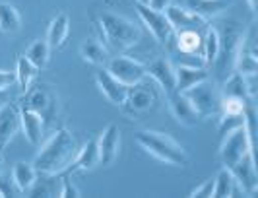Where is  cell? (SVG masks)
<instances>
[{
	"label": "cell",
	"instance_id": "cell-1",
	"mask_svg": "<svg viewBox=\"0 0 258 198\" xmlns=\"http://www.w3.org/2000/svg\"><path fill=\"white\" fill-rule=\"evenodd\" d=\"M220 158L225 169H229L239 188L246 194H256L258 175L254 165V140L245 126L227 132L220 146Z\"/></svg>",
	"mask_w": 258,
	"mask_h": 198
},
{
	"label": "cell",
	"instance_id": "cell-2",
	"mask_svg": "<svg viewBox=\"0 0 258 198\" xmlns=\"http://www.w3.org/2000/svg\"><path fill=\"white\" fill-rule=\"evenodd\" d=\"M78 154L76 138L66 128H58L51 138L41 146L35 156L33 167L37 173H64Z\"/></svg>",
	"mask_w": 258,
	"mask_h": 198
},
{
	"label": "cell",
	"instance_id": "cell-3",
	"mask_svg": "<svg viewBox=\"0 0 258 198\" xmlns=\"http://www.w3.org/2000/svg\"><path fill=\"white\" fill-rule=\"evenodd\" d=\"M136 142L144 148V152H148L150 156L157 158L159 161H165L169 165L175 167H186L188 165V154L175 138H171L169 134L155 130H140L136 134Z\"/></svg>",
	"mask_w": 258,
	"mask_h": 198
},
{
	"label": "cell",
	"instance_id": "cell-4",
	"mask_svg": "<svg viewBox=\"0 0 258 198\" xmlns=\"http://www.w3.org/2000/svg\"><path fill=\"white\" fill-rule=\"evenodd\" d=\"M101 33L105 43L115 51H126L132 49L140 41V29L134 26L124 16H118L113 12H103L99 18Z\"/></svg>",
	"mask_w": 258,
	"mask_h": 198
},
{
	"label": "cell",
	"instance_id": "cell-5",
	"mask_svg": "<svg viewBox=\"0 0 258 198\" xmlns=\"http://www.w3.org/2000/svg\"><path fill=\"white\" fill-rule=\"evenodd\" d=\"M107 70L118 82H122L128 88L140 86L144 80L148 78V68H146V64L134 60V58H128V56H115V58L107 60Z\"/></svg>",
	"mask_w": 258,
	"mask_h": 198
},
{
	"label": "cell",
	"instance_id": "cell-6",
	"mask_svg": "<svg viewBox=\"0 0 258 198\" xmlns=\"http://www.w3.org/2000/svg\"><path fill=\"white\" fill-rule=\"evenodd\" d=\"M184 95L192 103L194 111L200 115V119L214 115L220 109V97H218V92H216L214 84L210 82V78L196 84L188 92H184Z\"/></svg>",
	"mask_w": 258,
	"mask_h": 198
},
{
	"label": "cell",
	"instance_id": "cell-7",
	"mask_svg": "<svg viewBox=\"0 0 258 198\" xmlns=\"http://www.w3.org/2000/svg\"><path fill=\"white\" fill-rule=\"evenodd\" d=\"M136 12L140 16L144 26L148 27V31L155 37V41L161 43V45H169V41L173 39L175 31H173V27L169 24L165 12L154 10L148 4H138V2H136Z\"/></svg>",
	"mask_w": 258,
	"mask_h": 198
},
{
	"label": "cell",
	"instance_id": "cell-8",
	"mask_svg": "<svg viewBox=\"0 0 258 198\" xmlns=\"http://www.w3.org/2000/svg\"><path fill=\"white\" fill-rule=\"evenodd\" d=\"M95 82H97L99 92L103 93L113 105H124V103H126L130 88L124 86L122 82H118L107 68H101V70L95 74Z\"/></svg>",
	"mask_w": 258,
	"mask_h": 198
},
{
	"label": "cell",
	"instance_id": "cell-9",
	"mask_svg": "<svg viewBox=\"0 0 258 198\" xmlns=\"http://www.w3.org/2000/svg\"><path fill=\"white\" fill-rule=\"evenodd\" d=\"M167 97V103H169V109H171V113H173V117L177 119L179 124L182 126H186V128H192L198 124V120H200V115L194 111L192 103L188 101V97L181 92H171L165 95Z\"/></svg>",
	"mask_w": 258,
	"mask_h": 198
},
{
	"label": "cell",
	"instance_id": "cell-10",
	"mask_svg": "<svg viewBox=\"0 0 258 198\" xmlns=\"http://www.w3.org/2000/svg\"><path fill=\"white\" fill-rule=\"evenodd\" d=\"M118 150H120V130L116 124H109L97 138L99 163H103V165L115 163L118 158Z\"/></svg>",
	"mask_w": 258,
	"mask_h": 198
},
{
	"label": "cell",
	"instance_id": "cell-11",
	"mask_svg": "<svg viewBox=\"0 0 258 198\" xmlns=\"http://www.w3.org/2000/svg\"><path fill=\"white\" fill-rule=\"evenodd\" d=\"M167 16L169 24L173 27V31H182V29H194L200 31L202 27H206V20L198 18L196 14H192L188 8H181V6H171L163 10Z\"/></svg>",
	"mask_w": 258,
	"mask_h": 198
},
{
	"label": "cell",
	"instance_id": "cell-12",
	"mask_svg": "<svg viewBox=\"0 0 258 198\" xmlns=\"http://www.w3.org/2000/svg\"><path fill=\"white\" fill-rule=\"evenodd\" d=\"M148 68V76L159 84V88L165 92V95L177 90V76H175V66L169 58H157Z\"/></svg>",
	"mask_w": 258,
	"mask_h": 198
},
{
	"label": "cell",
	"instance_id": "cell-13",
	"mask_svg": "<svg viewBox=\"0 0 258 198\" xmlns=\"http://www.w3.org/2000/svg\"><path fill=\"white\" fill-rule=\"evenodd\" d=\"M20 124H22V130L26 134L27 142L31 146H39L43 140V128H45V122H43V115H39L37 111L29 109V107H20Z\"/></svg>",
	"mask_w": 258,
	"mask_h": 198
},
{
	"label": "cell",
	"instance_id": "cell-14",
	"mask_svg": "<svg viewBox=\"0 0 258 198\" xmlns=\"http://www.w3.org/2000/svg\"><path fill=\"white\" fill-rule=\"evenodd\" d=\"M20 128H22V124H20V109L6 103L0 109V144H8L14 136L20 132Z\"/></svg>",
	"mask_w": 258,
	"mask_h": 198
},
{
	"label": "cell",
	"instance_id": "cell-15",
	"mask_svg": "<svg viewBox=\"0 0 258 198\" xmlns=\"http://www.w3.org/2000/svg\"><path fill=\"white\" fill-rule=\"evenodd\" d=\"M175 76H177V92L184 93L196 84L210 78V72L206 70V66H177Z\"/></svg>",
	"mask_w": 258,
	"mask_h": 198
},
{
	"label": "cell",
	"instance_id": "cell-16",
	"mask_svg": "<svg viewBox=\"0 0 258 198\" xmlns=\"http://www.w3.org/2000/svg\"><path fill=\"white\" fill-rule=\"evenodd\" d=\"M99 163V152H97V140H88L82 150H78L76 158L70 163L66 173L74 171H91Z\"/></svg>",
	"mask_w": 258,
	"mask_h": 198
},
{
	"label": "cell",
	"instance_id": "cell-17",
	"mask_svg": "<svg viewBox=\"0 0 258 198\" xmlns=\"http://www.w3.org/2000/svg\"><path fill=\"white\" fill-rule=\"evenodd\" d=\"M62 173H37V179L29 188L31 196H60Z\"/></svg>",
	"mask_w": 258,
	"mask_h": 198
},
{
	"label": "cell",
	"instance_id": "cell-18",
	"mask_svg": "<svg viewBox=\"0 0 258 198\" xmlns=\"http://www.w3.org/2000/svg\"><path fill=\"white\" fill-rule=\"evenodd\" d=\"M227 6H229L227 0H186V8L206 22L223 10H227Z\"/></svg>",
	"mask_w": 258,
	"mask_h": 198
},
{
	"label": "cell",
	"instance_id": "cell-19",
	"mask_svg": "<svg viewBox=\"0 0 258 198\" xmlns=\"http://www.w3.org/2000/svg\"><path fill=\"white\" fill-rule=\"evenodd\" d=\"M175 49L181 53H200L202 54V35L200 31L194 29H182V31H175Z\"/></svg>",
	"mask_w": 258,
	"mask_h": 198
},
{
	"label": "cell",
	"instance_id": "cell-20",
	"mask_svg": "<svg viewBox=\"0 0 258 198\" xmlns=\"http://www.w3.org/2000/svg\"><path fill=\"white\" fill-rule=\"evenodd\" d=\"M68 31H70V20L66 14H58L49 26L47 31V43L51 49H60L64 45L66 37H68Z\"/></svg>",
	"mask_w": 258,
	"mask_h": 198
},
{
	"label": "cell",
	"instance_id": "cell-21",
	"mask_svg": "<svg viewBox=\"0 0 258 198\" xmlns=\"http://www.w3.org/2000/svg\"><path fill=\"white\" fill-rule=\"evenodd\" d=\"M37 179V169L31 165V163H26V161H18L12 169V183L16 185V188L20 192H26L29 190L33 183Z\"/></svg>",
	"mask_w": 258,
	"mask_h": 198
},
{
	"label": "cell",
	"instance_id": "cell-22",
	"mask_svg": "<svg viewBox=\"0 0 258 198\" xmlns=\"http://www.w3.org/2000/svg\"><path fill=\"white\" fill-rule=\"evenodd\" d=\"M80 54H82V58L86 60V62H90V64H95V66H103L107 64V49H105L103 45L99 43V41L95 39H86L82 43V47H80Z\"/></svg>",
	"mask_w": 258,
	"mask_h": 198
},
{
	"label": "cell",
	"instance_id": "cell-23",
	"mask_svg": "<svg viewBox=\"0 0 258 198\" xmlns=\"http://www.w3.org/2000/svg\"><path fill=\"white\" fill-rule=\"evenodd\" d=\"M237 183H235V179H233V175L229 169H220L218 173V177L214 179V192H212V196L214 198H221V196H233V194H237V192H243L241 188H237Z\"/></svg>",
	"mask_w": 258,
	"mask_h": 198
},
{
	"label": "cell",
	"instance_id": "cell-24",
	"mask_svg": "<svg viewBox=\"0 0 258 198\" xmlns=\"http://www.w3.org/2000/svg\"><path fill=\"white\" fill-rule=\"evenodd\" d=\"M27 92H29V90H27ZM51 105H54V97L47 93L45 86H39V90L29 92V95H27V103L24 101V107H29V109L37 111L39 115H43V119L49 115L47 109H49Z\"/></svg>",
	"mask_w": 258,
	"mask_h": 198
},
{
	"label": "cell",
	"instance_id": "cell-25",
	"mask_svg": "<svg viewBox=\"0 0 258 198\" xmlns=\"http://www.w3.org/2000/svg\"><path fill=\"white\" fill-rule=\"evenodd\" d=\"M49 53H51V47H49L47 39H35L27 47L26 58L41 70V68H45L49 64Z\"/></svg>",
	"mask_w": 258,
	"mask_h": 198
},
{
	"label": "cell",
	"instance_id": "cell-26",
	"mask_svg": "<svg viewBox=\"0 0 258 198\" xmlns=\"http://www.w3.org/2000/svg\"><path fill=\"white\" fill-rule=\"evenodd\" d=\"M37 72H39V68L27 60L26 54L18 58V64H16V82L20 84L22 92H27V90H29L31 82L37 78Z\"/></svg>",
	"mask_w": 258,
	"mask_h": 198
},
{
	"label": "cell",
	"instance_id": "cell-27",
	"mask_svg": "<svg viewBox=\"0 0 258 198\" xmlns=\"http://www.w3.org/2000/svg\"><path fill=\"white\" fill-rule=\"evenodd\" d=\"M218 53H220V31L214 27H208L206 35L202 39V56L206 60V66L216 62Z\"/></svg>",
	"mask_w": 258,
	"mask_h": 198
},
{
	"label": "cell",
	"instance_id": "cell-28",
	"mask_svg": "<svg viewBox=\"0 0 258 198\" xmlns=\"http://www.w3.org/2000/svg\"><path fill=\"white\" fill-rule=\"evenodd\" d=\"M20 14L8 2H0V31L4 33H14L20 29Z\"/></svg>",
	"mask_w": 258,
	"mask_h": 198
},
{
	"label": "cell",
	"instance_id": "cell-29",
	"mask_svg": "<svg viewBox=\"0 0 258 198\" xmlns=\"http://www.w3.org/2000/svg\"><path fill=\"white\" fill-rule=\"evenodd\" d=\"M225 95L229 97H239V99H248V93H246V84H245V76L239 74V72H233L229 80L225 82V90H223Z\"/></svg>",
	"mask_w": 258,
	"mask_h": 198
},
{
	"label": "cell",
	"instance_id": "cell-30",
	"mask_svg": "<svg viewBox=\"0 0 258 198\" xmlns=\"http://www.w3.org/2000/svg\"><path fill=\"white\" fill-rule=\"evenodd\" d=\"M239 126H245V113H223L218 122V132L225 136L227 132L235 130Z\"/></svg>",
	"mask_w": 258,
	"mask_h": 198
},
{
	"label": "cell",
	"instance_id": "cell-31",
	"mask_svg": "<svg viewBox=\"0 0 258 198\" xmlns=\"http://www.w3.org/2000/svg\"><path fill=\"white\" fill-rule=\"evenodd\" d=\"M126 101H130V103L134 105V111H138V109H148L150 103H152V93L134 86V92H132V88H130Z\"/></svg>",
	"mask_w": 258,
	"mask_h": 198
},
{
	"label": "cell",
	"instance_id": "cell-32",
	"mask_svg": "<svg viewBox=\"0 0 258 198\" xmlns=\"http://www.w3.org/2000/svg\"><path fill=\"white\" fill-rule=\"evenodd\" d=\"M66 196H80V192H78V188L72 183H70V177H68V173H62V186H60V198H66Z\"/></svg>",
	"mask_w": 258,
	"mask_h": 198
},
{
	"label": "cell",
	"instance_id": "cell-33",
	"mask_svg": "<svg viewBox=\"0 0 258 198\" xmlns=\"http://www.w3.org/2000/svg\"><path fill=\"white\" fill-rule=\"evenodd\" d=\"M212 192H214V179H208L204 181L200 186H196L192 192H190V196L196 198V196H212Z\"/></svg>",
	"mask_w": 258,
	"mask_h": 198
},
{
	"label": "cell",
	"instance_id": "cell-34",
	"mask_svg": "<svg viewBox=\"0 0 258 198\" xmlns=\"http://www.w3.org/2000/svg\"><path fill=\"white\" fill-rule=\"evenodd\" d=\"M16 84V72L0 70V90H10Z\"/></svg>",
	"mask_w": 258,
	"mask_h": 198
},
{
	"label": "cell",
	"instance_id": "cell-35",
	"mask_svg": "<svg viewBox=\"0 0 258 198\" xmlns=\"http://www.w3.org/2000/svg\"><path fill=\"white\" fill-rule=\"evenodd\" d=\"M169 4H171V0H148V6L154 10H159V12H163Z\"/></svg>",
	"mask_w": 258,
	"mask_h": 198
},
{
	"label": "cell",
	"instance_id": "cell-36",
	"mask_svg": "<svg viewBox=\"0 0 258 198\" xmlns=\"http://www.w3.org/2000/svg\"><path fill=\"white\" fill-rule=\"evenodd\" d=\"M12 194H14L12 185H10L8 181H4V179H0V198H4V196H12Z\"/></svg>",
	"mask_w": 258,
	"mask_h": 198
},
{
	"label": "cell",
	"instance_id": "cell-37",
	"mask_svg": "<svg viewBox=\"0 0 258 198\" xmlns=\"http://www.w3.org/2000/svg\"><path fill=\"white\" fill-rule=\"evenodd\" d=\"M10 101V97H8V90H0V109L6 105Z\"/></svg>",
	"mask_w": 258,
	"mask_h": 198
},
{
	"label": "cell",
	"instance_id": "cell-38",
	"mask_svg": "<svg viewBox=\"0 0 258 198\" xmlns=\"http://www.w3.org/2000/svg\"><path fill=\"white\" fill-rule=\"evenodd\" d=\"M248 2V8L252 10V12H256V8H258V0H246Z\"/></svg>",
	"mask_w": 258,
	"mask_h": 198
},
{
	"label": "cell",
	"instance_id": "cell-39",
	"mask_svg": "<svg viewBox=\"0 0 258 198\" xmlns=\"http://www.w3.org/2000/svg\"><path fill=\"white\" fill-rule=\"evenodd\" d=\"M2 163H4V146L0 144V173H2Z\"/></svg>",
	"mask_w": 258,
	"mask_h": 198
},
{
	"label": "cell",
	"instance_id": "cell-40",
	"mask_svg": "<svg viewBox=\"0 0 258 198\" xmlns=\"http://www.w3.org/2000/svg\"><path fill=\"white\" fill-rule=\"evenodd\" d=\"M138 4H148V0H136Z\"/></svg>",
	"mask_w": 258,
	"mask_h": 198
}]
</instances>
